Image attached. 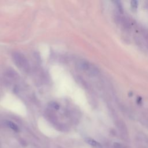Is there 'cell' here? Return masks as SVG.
<instances>
[{
  "mask_svg": "<svg viewBox=\"0 0 148 148\" xmlns=\"http://www.w3.org/2000/svg\"><path fill=\"white\" fill-rule=\"evenodd\" d=\"M12 58L16 65L24 71H28L29 68V62L25 57L21 53L16 52L12 55Z\"/></svg>",
  "mask_w": 148,
  "mask_h": 148,
  "instance_id": "6da1fadb",
  "label": "cell"
},
{
  "mask_svg": "<svg viewBox=\"0 0 148 148\" xmlns=\"http://www.w3.org/2000/svg\"><path fill=\"white\" fill-rule=\"evenodd\" d=\"M79 68L85 72L86 73H87V74L90 75H96L98 72V69L92 64H90V62L86 61H80L79 64Z\"/></svg>",
  "mask_w": 148,
  "mask_h": 148,
  "instance_id": "7a4b0ae2",
  "label": "cell"
},
{
  "mask_svg": "<svg viewBox=\"0 0 148 148\" xmlns=\"http://www.w3.org/2000/svg\"><path fill=\"white\" fill-rule=\"evenodd\" d=\"M86 142L88 144H89L90 145H91V146H93L94 147H96V148H101L102 147V145L100 143H99L98 142H97V140H95L92 138H86Z\"/></svg>",
  "mask_w": 148,
  "mask_h": 148,
  "instance_id": "3957f363",
  "label": "cell"
},
{
  "mask_svg": "<svg viewBox=\"0 0 148 148\" xmlns=\"http://www.w3.org/2000/svg\"><path fill=\"white\" fill-rule=\"evenodd\" d=\"M6 124L7 126H8L10 129L13 130V131H16V132H18L19 131V128L18 127V126L14 123L12 121H6Z\"/></svg>",
  "mask_w": 148,
  "mask_h": 148,
  "instance_id": "277c9868",
  "label": "cell"
},
{
  "mask_svg": "<svg viewBox=\"0 0 148 148\" xmlns=\"http://www.w3.org/2000/svg\"><path fill=\"white\" fill-rule=\"evenodd\" d=\"M131 5L133 9H136L138 7V2L136 1H132L131 2Z\"/></svg>",
  "mask_w": 148,
  "mask_h": 148,
  "instance_id": "5b68a950",
  "label": "cell"
},
{
  "mask_svg": "<svg viewBox=\"0 0 148 148\" xmlns=\"http://www.w3.org/2000/svg\"><path fill=\"white\" fill-rule=\"evenodd\" d=\"M117 3V6L119 8V9L120 12H123V8H122V6L120 4V3L119 2H116Z\"/></svg>",
  "mask_w": 148,
  "mask_h": 148,
  "instance_id": "8992f818",
  "label": "cell"
}]
</instances>
